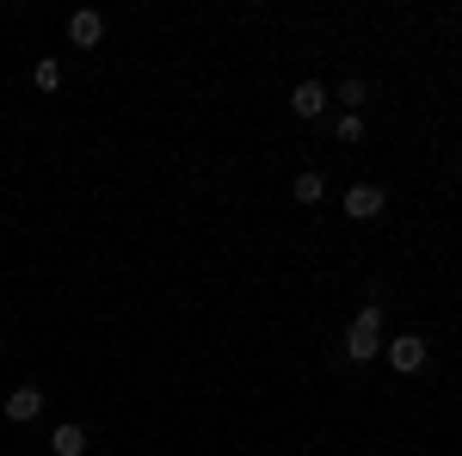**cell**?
Here are the masks:
<instances>
[{"label": "cell", "mask_w": 462, "mask_h": 456, "mask_svg": "<svg viewBox=\"0 0 462 456\" xmlns=\"http://www.w3.org/2000/svg\"><path fill=\"white\" fill-rule=\"evenodd\" d=\"M290 106H296V117H320V111H327V87H320V80H296Z\"/></svg>", "instance_id": "8992f818"}, {"label": "cell", "mask_w": 462, "mask_h": 456, "mask_svg": "<svg viewBox=\"0 0 462 456\" xmlns=\"http://www.w3.org/2000/svg\"><path fill=\"white\" fill-rule=\"evenodd\" d=\"M383 351H389L394 370H407V377L426 370V340H420V333H394V340H383Z\"/></svg>", "instance_id": "7a4b0ae2"}, {"label": "cell", "mask_w": 462, "mask_h": 456, "mask_svg": "<svg viewBox=\"0 0 462 456\" xmlns=\"http://www.w3.org/2000/svg\"><path fill=\"white\" fill-rule=\"evenodd\" d=\"M32 80L43 87V93H56V87H62V62H50V56H43V62L32 69Z\"/></svg>", "instance_id": "9c48e42d"}, {"label": "cell", "mask_w": 462, "mask_h": 456, "mask_svg": "<svg viewBox=\"0 0 462 456\" xmlns=\"http://www.w3.org/2000/svg\"><path fill=\"white\" fill-rule=\"evenodd\" d=\"M69 37L80 43V50H93V43L106 37V13H99V6H80V13L69 19Z\"/></svg>", "instance_id": "3957f363"}, {"label": "cell", "mask_w": 462, "mask_h": 456, "mask_svg": "<svg viewBox=\"0 0 462 456\" xmlns=\"http://www.w3.org/2000/svg\"><path fill=\"white\" fill-rule=\"evenodd\" d=\"M339 99H346V111H357L364 99H370V87H364V80H346V87H339Z\"/></svg>", "instance_id": "8fae6325"}, {"label": "cell", "mask_w": 462, "mask_h": 456, "mask_svg": "<svg viewBox=\"0 0 462 456\" xmlns=\"http://www.w3.org/2000/svg\"><path fill=\"white\" fill-rule=\"evenodd\" d=\"M383 204H389V198H383V185H352V191H346V216H357V222L383 216Z\"/></svg>", "instance_id": "5b68a950"}, {"label": "cell", "mask_w": 462, "mask_h": 456, "mask_svg": "<svg viewBox=\"0 0 462 456\" xmlns=\"http://www.w3.org/2000/svg\"><path fill=\"white\" fill-rule=\"evenodd\" d=\"M50 451L56 456H87V432H80V425H56V432H50Z\"/></svg>", "instance_id": "52a82bcc"}, {"label": "cell", "mask_w": 462, "mask_h": 456, "mask_svg": "<svg viewBox=\"0 0 462 456\" xmlns=\"http://www.w3.org/2000/svg\"><path fill=\"white\" fill-rule=\"evenodd\" d=\"M37 414H43V388L25 383V388H13V395H6V420H13V425H32Z\"/></svg>", "instance_id": "277c9868"}, {"label": "cell", "mask_w": 462, "mask_h": 456, "mask_svg": "<svg viewBox=\"0 0 462 456\" xmlns=\"http://www.w3.org/2000/svg\"><path fill=\"white\" fill-rule=\"evenodd\" d=\"M383 351V302H364V315L352 321V333H346V358L352 364H370Z\"/></svg>", "instance_id": "6da1fadb"}, {"label": "cell", "mask_w": 462, "mask_h": 456, "mask_svg": "<svg viewBox=\"0 0 462 456\" xmlns=\"http://www.w3.org/2000/svg\"><path fill=\"white\" fill-rule=\"evenodd\" d=\"M320 198H327V179H320L315 167H302V173H296V204H320Z\"/></svg>", "instance_id": "ba28073f"}, {"label": "cell", "mask_w": 462, "mask_h": 456, "mask_svg": "<svg viewBox=\"0 0 462 456\" xmlns=\"http://www.w3.org/2000/svg\"><path fill=\"white\" fill-rule=\"evenodd\" d=\"M333 130H339V142H364V117H357V111H339Z\"/></svg>", "instance_id": "30bf717a"}]
</instances>
